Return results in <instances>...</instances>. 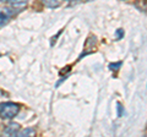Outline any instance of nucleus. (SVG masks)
<instances>
[{
  "label": "nucleus",
  "mask_w": 147,
  "mask_h": 137,
  "mask_svg": "<svg viewBox=\"0 0 147 137\" xmlns=\"http://www.w3.org/2000/svg\"><path fill=\"white\" fill-rule=\"evenodd\" d=\"M9 0H0V3H3V4H5V3H7Z\"/></svg>",
  "instance_id": "10"
},
{
  "label": "nucleus",
  "mask_w": 147,
  "mask_h": 137,
  "mask_svg": "<svg viewBox=\"0 0 147 137\" xmlns=\"http://www.w3.org/2000/svg\"><path fill=\"white\" fill-rule=\"evenodd\" d=\"M20 111V105L12 102H6L0 104V118L1 119H12Z\"/></svg>",
  "instance_id": "1"
},
{
  "label": "nucleus",
  "mask_w": 147,
  "mask_h": 137,
  "mask_svg": "<svg viewBox=\"0 0 147 137\" xmlns=\"http://www.w3.org/2000/svg\"><path fill=\"white\" fill-rule=\"evenodd\" d=\"M61 3H63V0H42L43 5L49 9H55V7L60 6Z\"/></svg>",
  "instance_id": "5"
},
{
  "label": "nucleus",
  "mask_w": 147,
  "mask_h": 137,
  "mask_svg": "<svg viewBox=\"0 0 147 137\" xmlns=\"http://www.w3.org/2000/svg\"><path fill=\"white\" fill-rule=\"evenodd\" d=\"M20 125L16 124V122H11V124H9L5 130H4V135L5 136H9V137H12V136H16L17 132L20 131Z\"/></svg>",
  "instance_id": "2"
},
{
  "label": "nucleus",
  "mask_w": 147,
  "mask_h": 137,
  "mask_svg": "<svg viewBox=\"0 0 147 137\" xmlns=\"http://www.w3.org/2000/svg\"><path fill=\"white\" fill-rule=\"evenodd\" d=\"M17 137H32V136H36V131L34 129H32V127H27V129H24V130H21L17 132Z\"/></svg>",
  "instance_id": "4"
},
{
  "label": "nucleus",
  "mask_w": 147,
  "mask_h": 137,
  "mask_svg": "<svg viewBox=\"0 0 147 137\" xmlns=\"http://www.w3.org/2000/svg\"><path fill=\"white\" fill-rule=\"evenodd\" d=\"M121 113H123V107L120 103H118V116H121Z\"/></svg>",
  "instance_id": "9"
},
{
  "label": "nucleus",
  "mask_w": 147,
  "mask_h": 137,
  "mask_svg": "<svg viewBox=\"0 0 147 137\" xmlns=\"http://www.w3.org/2000/svg\"><path fill=\"white\" fill-rule=\"evenodd\" d=\"M7 3H10V5L13 10L15 9L16 10H24L27 6V0H9Z\"/></svg>",
  "instance_id": "3"
},
{
  "label": "nucleus",
  "mask_w": 147,
  "mask_h": 137,
  "mask_svg": "<svg viewBox=\"0 0 147 137\" xmlns=\"http://www.w3.org/2000/svg\"><path fill=\"white\" fill-rule=\"evenodd\" d=\"M119 66H121V62H120V61L117 62V64H110V65H109V68H110V70H118Z\"/></svg>",
  "instance_id": "7"
},
{
  "label": "nucleus",
  "mask_w": 147,
  "mask_h": 137,
  "mask_svg": "<svg viewBox=\"0 0 147 137\" xmlns=\"http://www.w3.org/2000/svg\"><path fill=\"white\" fill-rule=\"evenodd\" d=\"M9 22V15H5V13H0V28L4 27Z\"/></svg>",
  "instance_id": "6"
},
{
  "label": "nucleus",
  "mask_w": 147,
  "mask_h": 137,
  "mask_svg": "<svg viewBox=\"0 0 147 137\" xmlns=\"http://www.w3.org/2000/svg\"><path fill=\"white\" fill-rule=\"evenodd\" d=\"M123 36H124V31L120 28V30H118L117 31V39H120L123 38Z\"/></svg>",
  "instance_id": "8"
}]
</instances>
